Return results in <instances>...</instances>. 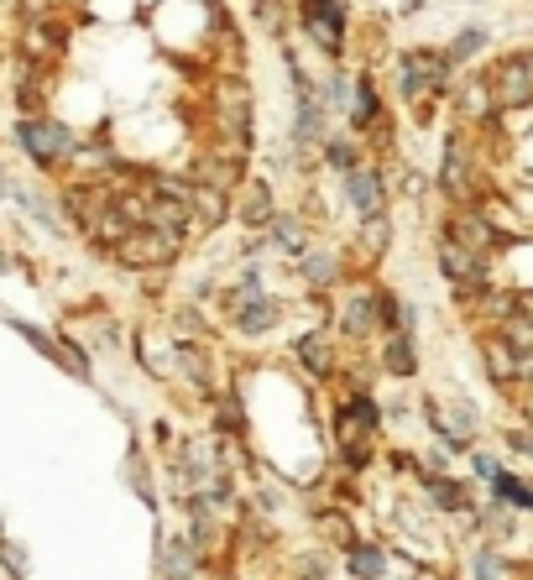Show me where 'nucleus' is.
I'll return each mask as SVG.
<instances>
[{
	"label": "nucleus",
	"mask_w": 533,
	"mask_h": 580,
	"mask_svg": "<svg viewBox=\"0 0 533 580\" xmlns=\"http://www.w3.org/2000/svg\"><path fill=\"white\" fill-rule=\"evenodd\" d=\"M298 11H304V27L309 37L319 42V48H340V32H345V11L340 0H298Z\"/></svg>",
	"instance_id": "obj_3"
},
{
	"label": "nucleus",
	"mask_w": 533,
	"mask_h": 580,
	"mask_svg": "<svg viewBox=\"0 0 533 580\" xmlns=\"http://www.w3.org/2000/svg\"><path fill=\"white\" fill-rule=\"evenodd\" d=\"M492 89H497V100H502V105H523V100L533 95L528 63H523V58H518V63H502V74L492 79Z\"/></svg>",
	"instance_id": "obj_9"
},
{
	"label": "nucleus",
	"mask_w": 533,
	"mask_h": 580,
	"mask_svg": "<svg viewBox=\"0 0 533 580\" xmlns=\"http://www.w3.org/2000/svg\"><path fill=\"white\" fill-rule=\"evenodd\" d=\"M486 361H492V377H513V351H507V345H486Z\"/></svg>",
	"instance_id": "obj_23"
},
{
	"label": "nucleus",
	"mask_w": 533,
	"mask_h": 580,
	"mask_svg": "<svg viewBox=\"0 0 533 580\" xmlns=\"http://www.w3.org/2000/svg\"><path fill=\"white\" fill-rule=\"evenodd\" d=\"M450 241H455V246H466L471 257H476V251H486V246H492V230H486L481 220H471V215H460V220L450 225Z\"/></svg>",
	"instance_id": "obj_13"
},
{
	"label": "nucleus",
	"mask_w": 533,
	"mask_h": 580,
	"mask_svg": "<svg viewBox=\"0 0 533 580\" xmlns=\"http://www.w3.org/2000/svg\"><path fill=\"white\" fill-rule=\"evenodd\" d=\"M439 267H445L450 277H460V283H476V277H481V262L471 257L466 246H455V241L439 246Z\"/></svg>",
	"instance_id": "obj_11"
},
{
	"label": "nucleus",
	"mask_w": 533,
	"mask_h": 580,
	"mask_svg": "<svg viewBox=\"0 0 533 580\" xmlns=\"http://www.w3.org/2000/svg\"><path fill=\"white\" fill-rule=\"evenodd\" d=\"M178 257V236L173 230H131V236H121V262L126 267H162Z\"/></svg>",
	"instance_id": "obj_2"
},
{
	"label": "nucleus",
	"mask_w": 533,
	"mask_h": 580,
	"mask_svg": "<svg viewBox=\"0 0 533 580\" xmlns=\"http://www.w3.org/2000/svg\"><path fill=\"white\" fill-rule=\"evenodd\" d=\"M272 251H283V257H304V225H298V220H277L272 225Z\"/></svg>",
	"instance_id": "obj_16"
},
{
	"label": "nucleus",
	"mask_w": 533,
	"mask_h": 580,
	"mask_svg": "<svg viewBox=\"0 0 533 580\" xmlns=\"http://www.w3.org/2000/svg\"><path fill=\"white\" fill-rule=\"evenodd\" d=\"M298 356H304V366L314 371V377H324V371H330V335H324V330L304 335V340H298Z\"/></svg>",
	"instance_id": "obj_14"
},
{
	"label": "nucleus",
	"mask_w": 533,
	"mask_h": 580,
	"mask_svg": "<svg viewBox=\"0 0 533 580\" xmlns=\"http://www.w3.org/2000/svg\"><path fill=\"white\" fill-rule=\"evenodd\" d=\"M324 157H330V168L356 173V152H351V142H330V147H324Z\"/></svg>",
	"instance_id": "obj_22"
},
{
	"label": "nucleus",
	"mask_w": 533,
	"mask_h": 580,
	"mask_svg": "<svg viewBox=\"0 0 533 580\" xmlns=\"http://www.w3.org/2000/svg\"><path fill=\"white\" fill-rule=\"evenodd\" d=\"M241 215H246V225L272 220V194H267V183H246V194H241Z\"/></svg>",
	"instance_id": "obj_15"
},
{
	"label": "nucleus",
	"mask_w": 533,
	"mask_h": 580,
	"mask_svg": "<svg viewBox=\"0 0 533 580\" xmlns=\"http://www.w3.org/2000/svg\"><path fill=\"white\" fill-rule=\"evenodd\" d=\"M142 356H147V366L157 371V377H162V371H173V351H168V345H157L152 335L142 340Z\"/></svg>",
	"instance_id": "obj_21"
},
{
	"label": "nucleus",
	"mask_w": 533,
	"mask_h": 580,
	"mask_svg": "<svg viewBox=\"0 0 533 580\" xmlns=\"http://www.w3.org/2000/svg\"><path fill=\"white\" fill-rule=\"evenodd\" d=\"M387 570V554L377 544H351V575L356 580H382Z\"/></svg>",
	"instance_id": "obj_12"
},
{
	"label": "nucleus",
	"mask_w": 533,
	"mask_h": 580,
	"mask_svg": "<svg viewBox=\"0 0 533 580\" xmlns=\"http://www.w3.org/2000/svg\"><path fill=\"white\" fill-rule=\"evenodd\" d=\"M21 147H27L32 162H42V168H53V162H63L68 152H74V136H68L58 121H37V115H27V121L16 126Z\"/></svg>",
	"instance_id": "obj_1"
},
{
	"label": "nucleus",
	"mask_w": 533,
	"mask_h": 580,
	"mask_svg": "<svg viewBox=\"0 0 533 580\" xmlns=\"http://www.w3.org/2000/svg\"><path fill=\"white\" fill-rule=\"evenodd\" d=\"M377 429V403H366V398H356V403H345L340 408V419H335V439H340V450L345 455H361L366 445L361 439Z\"/></svg>",
	"instance_id": "obj_4"
},
{
	"label": "nucleus",
	"mask_w": 533,
	"mask_h": 580,
	"mask_svg": "<svg viewBox=\"0 0 533 580\" xmlns=\"http://www.w3.org/2000/svg\"><path fill=\"white\" fill-rule=\"evenodd\" d=\"M507 445H513L518 455H528V460H533V434H518V429H513V434H507Z\"/></svg>",
	"instance_id": "obj_30"
},
{
	"label": "nucleus",
	"mask_w": 533,
	"mask_h": 580,
	"mask_svg": "<svg viewBox=\"0 0 533 580\" xmlns=\"http://www.w3.org/2000/svg\"><path fill=\"white\" fill-rule=\"evenodd\" d=\"M230 309H236V324H241V335H267L272 324H277V304L262 293H251V298H230Z\"/></svg>",
	"instance_id": "obj_6"
},
{
	"label": "nucleus",
	"mask_w": 533,
	"mask_h": 580,
	"mask_svg": "<svg viewBox=\"0 0 533 580\" xmlns=\"http://www.w3.org/2000/svg\"><path fill=\"white\" fill-rule=\"evenodd\" d=\"M189 220L204 225V230H215L225 220V194H215V189H189Z\"/></svg>",
	"instance_id": "obj_10"
},
{
	"label": "nucleus",
	"mask_w": 533,
	"mask_h": 580,
	"mask_svg": "<svg viewBox=\"0 0 533 580\" xmlns=\"http://www.w3.org/2000/svg\"><path fill=\"white\" fill-rule=\"evenodd\" d=\"M476 570H481V580H507V565L497 560V554H481Z\"/></svg>",
	"instance_id": "obj_26"
},
{
	"label": "nucleus",
	"mask_w": 533,
	"mask_h": 580,
	"mask_svg": "<svg viewBox=\"0 0 533 580\" xmlns=\"http://www.w3.org/2000/svg\"><path fill=\"white\" fill-rule=\"evenodd\" d=\"M372 115H377V95H372V84H361L356 89V126H372Z\"/></svg>",
	"instance_id": "obj_24"
},
{
	"label": "nucleus",
	"mask_w": 533,
	"mask_h": 580,
	"mask_svg": "<svg viewBox=\"0 0 533 580\" xmlns=\"http://www.w3.org/2000/svg\"><path fill=\"white\" fill-rule=\"evenodd\" d=\"M345 324H351V335H366V324H372V304H366V298H356V304L345 309Z\"/></svg>",
	"instance_id": "obj_25"
},
{
	"label": "nucleus",
	"mask_w": 533,
	"mask_h": 580,
	"mask_svg": "<svg viewBox=\"0 0 533 580\" xmlns=\"http://www.w3.org/2000/svg\"><path fill=\"white\" fill-rule=\"evenodd\" d=\"M319 523H324V533H335V544H351V523H345V518H330V513H324Z\"/></svg>",
	"instance_id": "obj_27"
},
{
	"label": "nucleus",
	"mask_w": 533,
	"mask_h": 580,
	"mask_svg": "<svg viewBox=\"0 0 533 580\" xmlns=\"http://www.w3.org/2000/svg\"><path fill=\"white\" fill-rule=\"evenodd\" d=\"M387 371L392 377H413V345L403 335H392V345H387Z\"/></svg>",
	"instance_id": "obj_19"
},
{
	"label": "nucleus",
	"mask_w": 533,
	"mask_h": 580,
	"mask_svg": "<svg viewBox=\"0 0 533 580\" xmlns=\"http://www.w3.org/2000/svg\"><path fill=\"white\" fill-rule=\"evenodd\" d=\"M481 48V32H460V42H455V58H466V53H476Z\"/></svg>",
	"instance_id": "obj_29"
},
{
	"label": "nucleus",
	"mask_w": 533,
	"mask_h": 580,
	"mask_svg": "<svg viewBox=\"0 0 533 580\" xmlns=\"http://www.w3.org/2000/svg\"><path fill=\"white\" fill-rule=\"evenodd\" d=\"M429 497L439 507H466V486L460 481H429Z\"/></svg>",
	"instance_id": "obj_20"
},
{
	"label": "nucleus",
	"mask_w": 533,
	"mask_h": 580,
	"mask_svg": "<svg viewBox=\"0 0 533 580\" xmlns=\"http://www.w3.org/2000/svg\"><path fill=\"white\" fill-rule=\"evenodd\" d=\"M382 241H387V225H382V215H377L372 225H366V246H372V251H382Z\"/></svg>",
	"instance_id": "obj_28"
},
{
	"label": "nucleus",
	"mask_w": 533,
	"mask_h": 580,
	"mask_svg": "<svg viewBox=\"0 0 533 580\" xmlns=\"http://www.w3.org/2000/svg\"><path fill=\"white\" fill-rule=\"evenodd\" d=\"M476 476L492 481V476H497V460H492V455H476Z\"/></svg>",
	"instance_id": "obj_31"
},
{
	"label": "nucleus",
	"mask_w": 533,
	"mask_h": 580,
	"mask_svg": "<svg viewBox=\"0 0 533 580\" xmlns=\"http://www.w3.org/2000/svg\"><path fill=\"white\" fill-rule=\"evenodd\" d=\"M345 194H351V204H356L366 220L382 215V178H377V173H366V168L345 173Z\"/></svg>",
	"instance_id": "obj_8"
},
{
	"label": "nucleus",
	"mask_w": 533,
	"mask_h": 580,
	"mask_svg": "<svg viewBox=\"0 0 533 580\" xmlns=\"http://www.w3.org/2000/svg\"><path fill=\"white\" fill-rule=\"evenodd\" d=\"M304 277L314 288H330L335 283V257L330 251H314V257H304Z\"/></svg>",
	"instance_id": "obj_18"
},
{
	"label": "nucleus",
	"mask_w": 533,
	"mask_h": 580,
	"mask_svg": "<svg viewBox=\"0 0 533 580\" xmlns=\"http://www.w3.org/2000/svg\"><path fill=\"white\" fill-rule=\"evenodd\" d=\"M215 105H220V131L230 136H251V100H246V89L236 79H225L215 89Z\"/></svg>",
	"instance_id": "obj_5"
},
{
	"label": "nucleus",
	"mask_w": 533,
	"mask_h": 580,
	"mask_svg": "<svg viewBox=\"0 0 533 580\" xmlns=\"http://www.w3.org/2000/svg\"><path fill=\"white\" fill-rule=\"evenodd\" d=\"M439 79H445V58H429V53H413L403 63V95L408 100H419L424 89H434Z\"/></svg>",
	"instance_id": "obj_7"
},
{
	"label": "nucleus",
	"mask_w": 533,
	"mask_h": 580,
	"mask_svg": "<svg viewBox=\"0 0 533 580\" xmlns=\"http://www.w3.org/2000/svg\"><path fill=\"white\" fill-rule=\"evenodd\" d=\"M492 486H497V497L507 502V507H528V513H533V486L528 481H518V476H492Z\"/></svg>",
	"instance_id": "obj_17"
}]
</instances>
